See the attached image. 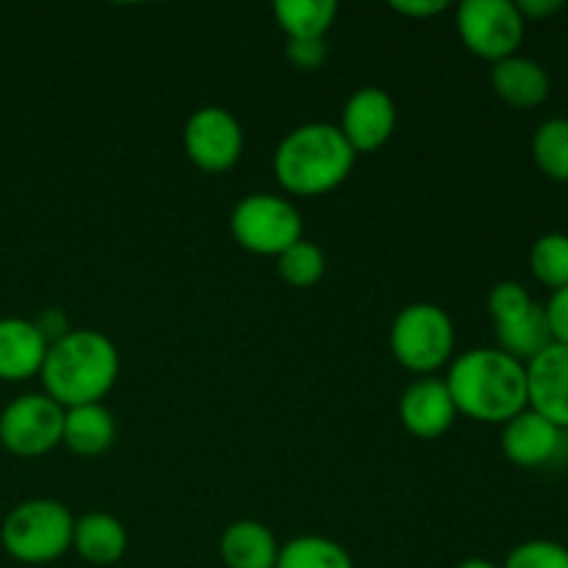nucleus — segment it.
I'll return each instance as SVG.
<instances>
[{
    "label": "nucleus",
    "mask_w": 568,
    "mask_h": 568,
    "mask_svg": "<svg viewBox=\"0 0 568 568\" xmlns=\"http://www.w3.org/2000/svg\"><path fill=\"white\" fill-rule=\"evenodd\" d=\"M460 416L505 425L527 410V366L497 347L466 349L444 377Z\"/></svg>",
    "instance_id": "1"
},
{
    "label": "nucleus",
    "mask_w": 568,
    "mask_h": 568,
    "mask_svg": "<svg viewBox=\"0 0 568 568\" xmlns=\"http://www.w3.org/2000/svg\"><path fill=\"white\" fill-rule=\"evenodd\" d=\"M355 153L338 125L305 122L281 139L272 159L283 192L297 197H320L342 186L355 170Z\"/></svg>",
    "instance_id": "2"
},
{
    "label": "nucleus",
    "mask_w": 568,
    "mask_h": 568,
    "mask_svg": "<svg viewBox=\"0 0 568 568\" xmlns=\"http://www.w3.org/2000/svg\"><path fill=\"white\" fill-rule=\"evenodd\" d=\"M42 386L61 408L100 403L120 377V353L114 342L98 331H72L48 347Z\"/></svg>",
    "instance_id": "3"
},
{
    "label": "nucleus",
    "mask_w": 568,
    "mask_h": 568,
    "mask_svg": "<svg viewBox=\"0 0 568 568\" xmlns=\"http://www.w3.org/2000/svg\"><path fill=\"white\" fill-rule=\"evenodd\" d=\"M72 530L75 519L67 505L55 499H26L3 519L0 541L6 552L20 564L44 566L70 552Z\"/></svg>",
    "instance_id": "4"
},
{
    "label": "nucleus",
    "mask_w": 568,
    "mask_h": 568,
    "mask_svg": "<svg viewBox=\"0 0 568 568\" xmlns=\"http://www.w3.org/2000/svg\"><path fill=\"white\" fill-rule=\"evenodd\" d=\"M388 344L399 366L414 375L430 377L442 366L453 364L455 325L442 305L410 303L394 316Z\"/></svg>",
    "instance_id": "5"
},
{
    "label": "nucleus",
    "mask_w": 568,
    "mask_h": 568,
    "mask_svg": "<svg viewBox=\"0 0 568 568\" xmlns=\"http://www.w3.org/2000/svg\"><path fill=\"white\" fill-rule=\"evenodd\" d=\"M231 233L247 253L277 258L303 239V214L281 194H247L233 205Z\"/></svg>",
    "instance_id": "6"
},
{
    "label": "nucleus",
    "mask_w": 568,
    "mask_h": 568,
    "mask_svg": "<svg viewBox=\"0 0 568 568\" xmlns=\"http://www.w3.org/2000/svg\"><path fill=\"white\" fill-rule=\"evenodd\" d=\"M455 28L471 53L497 64L519 53L527 22L514 0H464L455 9Z\"/></svg>",
    "instance_id": "7"
},
{
    "label": "nucleus",
    "mask_w": 568,
    "mask_h": 568,
    "mask_svg": "<svg viewBox=\"0 0 568 568\" xmlns=\"http://www.w3.org/2000/svg\"><path fill=\"white\" fill-rule=\"evenodd\" d=\"M64 433V408L48 394H22L0 410V444L17 458L53 453Z\"/></svg>",
    "instance_id": "8"
},
{
    "label": "nucleus",
    "mask_w": 568,
    "mask_h": 568,
    "mask_svg": "<svg viewBox=\"0 0 568 568\" xmlns=\"http://www.w3.org/2000/svg\"><path fill=\"white\" fill-rule=\"evenodd\" d=\"M183 150L203 172L233 170L244 153V131L236 116L222 105H203L183 128Z\"/></svg>",
    "instance_id": "9"
},
{
    "label": "nucleus",
    "mask_w": 568,
    "mask_h": 568,
    "mask_svg": "<svg viewBox=\"0 0 568 568\" xmlns=\"http://www.w3.org/2000/svg\"><path fill=\"white\" fill-rule=\"evenodd\" d=\"M499 444H503L505 458L519 469H547V466L564 464L568 453V433L527 408L510 422H505Z\"/></svg>",
    "instance_id": "10"
},
{
    "label": "nucleus",
    "mask_w": 568,
    "mask_h": 568,
    "mask_svg": "<svg viewBox=\"0 0 568 568\" xmlns=\"http://www.w3.org/2000/svg\"><path fill=\"white\" fill-rule=\"evenodd\" d=\"M397 128V103L381 87H364L344 103L338 131L355 153H375Z\"/></svg>",
    "instance_id": "11"
},
{
    "label": "nucleus",
    "mask_w": 568,
    "mask_h": 568,
    "mask_svg": "<svg viewBox=\"0 0 568 568\" xmlns=\"http://www.w3.org/2000/svg\"><path fill=\"white\" fill-rule=\"evenodd\" d=\"M527 408L568 433V347L552 342L527 364Z\"/></svg>",
    "instance_id": "12"
},
{
    "label": "nucleus",
    "mask_w": 568,
    "mask_h": 568,
    "mask_svg": "<svg viewBox=\"0 0 568 568\" xmlns=\"http://www.w3.org/2000/svg\"><path fill=\"white\" fill-rule=\"evenodd\" d=\"M458 408L447 383L438 377H419L399 397V422L416 438H442L453 430Z\"/></svg>",
    "instance_id": "13"
},
{
    "label": "nucleus",
    "mask_w": 568,
    "mask_h": 568,
    "mask_svg": "<svg viewBox=\"0 0 568 568\" xmlns=\"http://www.w3.org/2000/svg\"><path fill=\"white\" fill-rule=\"evenodd\" d=\"M48 342L39 336L33 320L6 316L0 320V381H31L42 372Z\"/></svg>",
    "instance_id": "14"
},
{
    "label": "nucleus",
    "mask_w": 568,
    "mask_h": 568,
    "mask_svg": "<svg viewBox=\"0 0 568 568\" xmlns=\"http://www.w3.org/2000/svg\"><path fill=\"white\" fill-rule=\"evenodd\" d=\"M491 89L514 109H538L552 92V78L530 55H508L491 64Z\"/></svg>",
    "instance_id": "15"
},
{
    "label": "nucleus",
    "mask_w": 568,
    "mask_h": 568,
    "mask_svg": "<svg viewBox=\"0 0 568 568\" xmlns=\"http://www.w3.org/2000/svg\"><path fill=\"white\" fill-rule=\"evenodd\" d=\"M281 544L275 532L255 519H239L220 538V558L227 568H275Z\"/></svg>",
    "instance_id": "16"
},
{
    "label": "nucleus",
    "mask_w": 568,
    "mask_h": 568,
    "mask_svg": "<svg viewBox=\"0 0 568 568\" xmlns=\"http://www.w3.org/2000/svg\"><path fill=\"white\" fill-rule=\"evenodd\" d=\"M72 549L92 566H114L128 552V530L116 516L94 510L75 519Z\"/></svg>",
    "instance_id": "17"
},
{
    "label": "nucleus",
    "mask_w": 568,
    "mask_h": 568,
    "mask_svg": "<svg viewBox=\"0 0 568 568\" xmlns=\"http://www.w3.org/2000/svg\"><path fill=\"white\" fill-rule=\"evenodd\" d=\"M116 438L114 414L103 403L78 405L64 410V433L61 444L81 458H98L111 449Z\"/></svg>",
    "instance_id": "18"
},
{
    "label": "nucleus",
    "mask_w": 568,
    "mask_h": 568,
    "mask_svg": "<svg viewBox=\"0 0 568 568\" xmlns=\"http://www.w3.org/2000/svg\"><path fill=\"white\" fill-rule=\"evenodd\" d=\"M552 342L555 338L552 331H549L547 311L538 303L521 316H516V320L497 325V349H503L510 358L521 361L525 366Z\"/></svg>",
    "instance_id": "19"
},
{
    "label": "nucleus",
    "mask_w": 568,
    "mask_h": 568,
    "mask_svg": "<svg viewBox=\"0 0 568 568\" xmlns=\"http://www.w3.org/2000/svg\"><path fill=\"white\" fill-rule=\"evenodd\" d=\"M272 14L288 39H325L336 22L338 3L336 0H277Z\"/></svg>",
    "instance_id": "20"
},
{
    "label": "nucleus",
    "mask_w": 568,
    "mask_h": 568,
    "mask_svg": "<svg viewBox=\"0 0 568 568\" xmlns=\"http://www.w3.org/2000/svg\"><path fill=\"white\" fill-rule=\"evenodd\" d=\"M275 568H355L353 555L325 536H297L283 544Z\"/></svg>",
    "instance_id": "21"
},
{
    "label": "nucleus",
    "mask_w": 568,
    "mask_h": 568,
    "mask_svg": "<svg viewBox=\"0 0 568 568\" xmlns=\"http://www.w3.org/2000/svg\"><path fill=\"white\" fill-rule=\"evenodd\" d=\"M532 161L555 183H568V116H549L532 133Z\"/></svg>",
    "instance_id": "22"
},
{
    "label": "nucleus",
    "mask_w": 568,
    "mask_h": 568,
    "mask_svg": "<svg viewBox=\"0 0 568 568\" xmlns=\"http://www.w3.org/2000/svg\"><path fill=\"white\" fill-rule=\"evenodd\" d=\"M530 272L541 286L560 292L568 286V233H544L530 247Z\"/></svg>",
    "instance_id": "23"
},
{
    "label": "nucleus",
    "mask_w": 568,
    "mask_h": 568,
    "mask_svg": "<svg viewBox=\"0 0 568 568\" xmlns=\"http://www.w3.org/2000/svg\"><path fill=\"white\" fill-rule=\"evenodd\" d=\"M327 255L322 253L320 244L300 239L297 244L277 255V275L294 288H311L325 277Z\"/></svg>",
    "instance_id": "24"
},
{
    "label": "nucleus",
    "mask_w": 568,
    "mask_h": 568,
    "mask_svg": "<svg viewBox=\"0 0 568 568\" xmlns=\"http://www.w3.org/2000/svg\"><path fill=\"white\" fill-rule=\"evenodd\" d=\"M499 568H568V547L549 538L516 544Z\"/></svg>",
    "instance_id": "25"
},
{
    "label": "nucleus",
    "mask_w": 568,
    "mask_h": 568,
    "mask_svg": "<svg viewBox=\"0 0 568 568\" xmlns=\"http://www.w3.org/2000/svg\"><path fill=\"white\" fill-rule=\"evenodd\" d=\"M536 305L532 294L521 286L519 281H503L491 288L488 294V314H491L494 327L505 325V322L516 320L525 311H530Z\"/></svg>",
    "instance_id": "26"
},
{
    "label": "nucleus",
    "mask_w": 568,
    "mask_h": 568,
    "mask_svg": "<svg viewBox=\"0 0 568 568\" xmlns=\"http://www.w3.org/2000/svg\"><path fill=\"white\" fill-rule=\"evenodd\" d=\"M327 55H331V48L325 39H288L286 42V59L297 70H320Z\"/></svg>",
    "instance_id": "27"
},
{
    "label": "nucleus",
    "mask_w": 568,
    "mask_h": 568,
    "mask_svg": "<svg viewBox=\"0 0 568 568\" xmlns=\"http://www.w3.org/2000/svg\"><path fill=\"white\" fill-rule=\"evenodd\" d=\"M33 325H37L39 336H42L44 342H48V347H53V344L61 342V338H64L67 333L75 331V327L70 325V316H67L61 308L39 311L37 320H33Z\"/></svg>",
    "instance_id": "28"
},
{
    "label": "nucleus",
    "mask_w": 568,
    "mask_h": 568,
    "mask_svg": "<svg viewBox=\"0 0 568 568\" xmlns=\"http://www.w3.org/2000/svg\"><path fill=\"white\" fill-rule=\"evenodd\" d=\"M544 311H547V322H549V331H552V338L568 347V286L560 288V292H552V297H549V303L544 305Z\"/></svg>",
    "instance_id": "29"
},
{
    "label": "nucleus",
    "mask_w": 568,
    "mask_h": 568,
    "mask_svg": "<svg viewBox=\"0 0 568 568\" xmlns=\"http://www.w3.org/2000/svg\"><path fill=\"white\" fill-rule=\"evenodd\" d=\"M392 9L397 14L410 17V20H430V17L447 11L449 3L447 0H397V3H392Z\"/></svg>",
    "instance_id": "30"
},
{
    "label": "nucleus",
    "mask_w": 568,
    "mask_h": 568,
    "mask_svg": "<svg viewBox=\"0 0 568 568\" xmlns=\"http://www.w3.org/2000/svg\"><path fill=\"white\" fill-rule=\"evenodd\" d=\"M564 0H516V9L525 17V22H544L564 11Z\"/></svg>",
    "instance_id": "31"
},
{
    "label": "nucleus",
    "mask_w": 568,
    "mask_h": 568,
    "mask_svg": "<svg viewBox=\"0 0 568 568\" xmlns=\"http://www.w3.org/2000/svg\"><path fill=\"white\" fill-rule=\"evenodd\" d=\"M455 568H499V566L491 564V560H486V558H469V560H464V564H458Z\"/></svg>",
    "instance_id": "32"
}]
</instances>
